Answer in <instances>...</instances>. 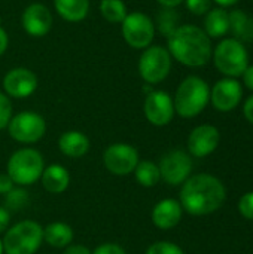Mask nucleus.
I'll list each match as a JSON object with an SVG mask.
<instances>
[{
	"instance_id": "f257e3e1",
	"label": "nucleus",
	"mask_w": 253,
	"mask_h": 254,
	"mask_svg": "<svg viewBox=\"0 0 253 254\" xmlns=\"http://www.w3.org/2000/svg\"><path fill=\"white\" fill-rule=\"evenodd\" d=\"M227 198L224 183L210 174L189 177L180 190V205L192 216H206L222 207Z\"/></svg>"
},
{
	"instance_id": "f03ea898",
	"label": "nucleus",
	"mask_w": 253,
	"mask_h": 254,
	"mask_svg": "<svg viewBox=\"0 0 253 254\" xmlns=\"http://www.w3.org/2000/svg\"><path fill=\"white\" fill-rule=\"evenodd\" d=\"M167 49L171 57L188 67H201L209 63L213 51L210 37L197 25H180L167 36Z\"/></svg>"
},
{
	"instance_id": "7ed1b4c3",
	"label": "nucleus",
	"mask_w": 253,
	"mask_h": 254,
	"mask_svg": "<svg viewBox=\"0 0 253 254\" xmlns=\"http://www.w3.org/2000/svg\"><path fill=\"white\" fill-rule=\"evenodd\" d=\"M210 101V88L198 76H188L177 88L173 100L174 110L182 118H194L200 115Z\"/></svg>"
},
{
	"instance_id": "20e7f679",
	"label": "nucleus",
	"mask_w": 253,
	"mask_h": 254,
	"mask_svg": "<svg viewBox=\"0 0 253 254\" xmlns=\"http://www.w3.org/2000/svg\"><path fill=\"white\" fill-rule=\"evenodd\" d=\"M42 241L43 228L33 220H24L6 231L3 252L6 254H34Z\"/></svg>"
},
{
	"instance_id": "39448f33",
	"label": "nucleus",
	"mask_w": 253,
	"mask_h": 254,
	"mask_svg": "<svg viewBox=\"0 0 253 254\" xmlns=\"http://www.w3.org/2000/svg\"><path fill=\"white\" fill-rule=\"evenodd\" d=\"M213 61L216 68L228 76V77H239L245 73L249 65V55L246 46L234 39L228 37L218 43L213 52Z\"/></svg>"
},
{
	"instance_id": "423d86ee",
	"label": "nucleus",
	"mask_w": 253,
	"mask_h": 254,
	"mask_svg": "<svg viewBox=\"0 0 253 254\" xmlns=\"http://www.w3.org/2000/svg\"><path fill=\"white\" fill-rule=\"evenodd\" d=\"M43 170V156L34 149H19L7 162V176L19 186H30L37 182Z\"/></svg>"
},
{
	"instance_id": "0eeeda50",
	"label": "nucleus",
	"mask_w": 253,
	"mask_h": 254,
	"mask_svg": "<svg viewBox=\"0 0 253 254\" xmlns=\"http://www.w3.org/2000/svg\"><path fill=\"white\" fill-rule=\"evenodd\" d=\"M171 70V55L167 48L148 46L139 60V74L149 85L163 82Z\"/></svg>"
},
{
	"instance_id": "6e6552de",
	"label": "nucleus",
	"mask_w": 253,
	"mask_h": 254,
	"mask_svg": "<svg viewBox=\"0 0 253 254\" xmlns=\"http://www.w3.org/2000/svg\"><path fill=\"white\" fill-rule=\"evenodd\" d=\"M7 129H9V135L15 141L24 144H33L45 135L46 122L36 112H21L12 116Z\"/></svg>"
},
{
	"instance_id": "1a4fd4ad",
	"label": "nucleus",
	"mask_w": 253,
	"mask_h": 254,
	"mask_svg": "<svg viewBox=\"0 0 253 254\" xmlns=\"http://www.w3.org/2000/svg\"><path fill=\"white\" fill-rule=\"evenodd\" d=\"M121 24L122 36L131 48L146 49L151 46L155 36V25L148 15L142 12H133L128 13Z\"/></svg>"
},
{
	"instance_id": "9d476101",
	"label": "nucleus",
	"mask_w": 253,
	"mask_h": 254,
	"mask_svg": "<svg viewBox=\"0 0 253 254\" xmlns=\"http://www.w3.org/2000/svg\"><path fill=\"white\" fill-rule=\"evenodd\" d=\"M158 168L160 176L166 183L177 186L189 179L192 171V159L183 150H171L161 158Z\"/></svg>"
},
{
	"instance_id": "9b49d317",
	"label": "nucleus",
	"mask_w": 253,
	"mask_h": 254,
	"mask_svg": "<svg viewBox=\"0 0 253 254\" xmlns=\"http://www.w3.org/2000/svg\"><path fill=\"white\" fill-rule=\"evenodd\" d=\"M104 167L115 176H127L131 174L139 164V152L136 147L125 144V143H116L106 149L103 155Z\"/></svg>"
},
{
	"instance_id": "f8f14e48",
	"label": "nucleus",
	"mask_w": 253,
	"mask_h": 254,
	"mask_svg": "<svg viewBox=\"0 0 253 254\" xmlns=\"http://www.w3.org/2000/svg\"><path fill=\"white\" fill-rule=\"evenodd\" d=\"M143 112L146 119L155 127H164L171 122L174 116L173 98L164 91H152L146 95Z\"/></svg>"
},
{
	"instance_id": "ddd939ff",
	"label": "nucleus",
	"mask_w": 253,
	"mask_h": 254,
	"mask_svg": "<svg viewBox=\"0 0 253 254\" xmlns=\"http://www.w3.org/2000/svg\"><path fill=\"white\" fill-rule=\"evenodd\" d=\"M243 88L240 82L233 77L218 80L210 91V101L213 107L219 112H231L236 109L242 100Z\"/></svg>"
},
{
	"instance_id": "4468645a",
	"label": "nucleus",
	"mask_w": 253,
	"mask_h": 254,
	"mask_svg": "<svg viewBox=\"0 0 253 254\" xmlns=\"http://www.w3.org/2000/svg\"><path fill=\"white\" fill-rule=\"evenodd\" d=\"M221 141V134L216 127L204 124L192 129L188 138L189 153L195 158H204L213 153Z\"/></svg>"
},
{
	"instance_id": "2eb2a0df",
	"label": "nucleus",
	"mask_w": 253,
	"mask_h": 254,
	"mask_svg": "<svg viewBox=\"0 0 253 254\" xmlns=\"http://www.w3.org/2000/svg\"><path fill=\"white\" fill-rule=\"evenodd\" d=\"M37 76L24 67L10 70L3 80L4 91L13 98H27L37 89Z\"/></svg>"
},
{
	"instance_id": "dca6fc26",
	"label": "nucleus",
	"mask_w": 253,
	"mask_h": 254,
	"mask_svg": "<svg viewBox=\"0 0 253 254\" xmlns=\"http://www.w3.org/2000/svg\"><path fill=\"white\" fill-rule=\"evenodd\" d=\"M22 27L33 37H43L52 27V13L42 3H33L22 12Z\"/></svg>"
},
{
	"instance_id": "f3484780",
	"label": "nucleus",
	"mask_w": 253,
	"mask_h": 254,
	"mask_svg": "<svg viewBox=\"0 0 253 254\" xmlns=\"http://www.w3.org/2000/svg\"><path fill=\"white\" fill-rule=\"evenodd\" d=\"M183 208L176 199H163L152 210V223L160 229H171L182 220Z\"/></svg>"
},
{
	"instance_id": "a211bd4d",
	"label": "nucleus",
	"mask_w": 253,
	"mask_h": 254,
	"mask_svg": "<svg viewBox=\"0 0 253 254\" xmlns=\"http://www.w3.org/2000/svg\"><path fill=\"white\" fill-rule=\"evenodd\" d=\"M58 147L69 158H82L89 150V140L79 131H67L60 137Z\"/></svg>"
},
{
	"instance_id": "6ab92c4d",
	"label": "nucleus",
	"mask_w": 253,
	"mask_h": 254,
	"mask_svg": "<svg viewBox=\"0 0 253 254\" xmlns=\"http://www.w3.org/2000/svg\"><path fill=\"white\" fill-rule=\"evenodd\" d=\"M40 179H42V185H43L45 190H48L49 193H54V195L64 192L70 183L69 171L58 164H52V165L46 167L43 170Z\"/></svg>"
},
{
	"instance_id": "aec40b11",
	"label": "nucleus",
	"mask_w": 253,
	"mask_h": 254,
	"mask_svg": "<svg viewBox=\"0 0 253 254\" xmlns=\"http://www.w3.org/2000/svg\"><path fill=\"white\" fill-rule=\"evenodd\" d=\"M54 7L63 19L79 22L89 12V0H54Z\"/></svg>"
},
{
	"instance_id": "412c9836",
	"label": "nucleus",
	"mask_w": 253,
	"mask_h": 254,
	"mask_svg": "<svg viewBox=\"0 0 253 254\" xmlns=\"http://www.w3.org/2000/svg\"><path fill=\"white\" fill-rule=\"evenodd\" d=\"M204 31L209 37H222L230 31V16L224 9H212L206 13Z\"/></svg>"
},
{
	"instance_id": "4be33fe9",
	"label": "nucleus",
	"mask_w": 253,
	"mask_h": 254,
	"mask_svg": "<svg viewBox=\"0 0 253 254\" xmlns=\"http://www.w3.org/2000/svg\"><path fill=\"white\" fill-rule=\"evenodd\" d=\"M43 240L49 246L57 247V249L67 247L73 241V229L69 225L61 223V222L51 223L43 229Z\"/></svg>"
},
{
	"instance_id": "5701e85b",
	"label": "nucleus",
	"mask_w": 253,
	"mask_h": 254,
	"mask_svg": "<svg viewBox=\"0 0 253 254\" xmlns=\"http://www.w3.org/2000/svg\"><path fill=\"white\" fill-rule=\"evenodd\" d=\"M230 16V30L234 34V39L243 42L253 40V19L242 10H233Z\"/></svg>"
},
{
	"instance_id": "b1692460",
	"label": "nucleus",
	"mask_w": 253,
	"mask_h": 254,
	"mask_svg": "<svg viewBox=\"0 0 253 254\" xmlns=\"http://www.w3.org/2000/svg\"><path fill=\"white\" fill-rule=\"evenodd\" d=\"M134 174H136V180L139 182V185L145 188L155 186L161 179L158 165L151 161H139V164L134 168Z\"/></svg>"
},
{
	"instance_id": "393cba45",
	"label": "nucleus",
	"mask_w": 253,
	"mask_h": 254,
	"mask_svg": "<svg viewBox=\"0 0 253 254\" xmlns=\"http://www.w3.org/2000/svg\"><path fill=\"white\" fill-rule=\"evenodd\" d=\"M100 12L103 18L112 24H119L125 19L127 7L122 0H101L100 3Z\"/></svg>"
},
{
	"instance_id": "a878e982",
	"label": "nucleus",
	"mask_w": 253,
	"mask_h": 254,
	"mask_svg": "<svg viewBox=\"0 0 253 254\" xmlns=\"http://www.w3.org/2000/svg\"><path fill=\"white\" fill-rule=\"evenodd\" d=\"M179 19V15L173 10V9H164L160 15H158V28L163 34L169 36L171 31H174L177 28L176 22Z\"/></svg>"
},
{
	"instance_id": "bb28decb",
	"label": "nucleus",
	"mask_w": 253,
	"mask_h": 254,
	"mask_svg": "<svg viewBox=\"0 0 253 254\" xmlns=\"http://www.w3.org/2000/svg\"><path fill=\"white\" fill-rule=\"evenodd\" d=\"M28 202V193L27 190L21 188H13L7 195H6V207L9 210L18 211L21 210L25 204Z\"/></svg>"
},
{
	"instance_id": "cd10ccee",
	"label": "nucleus",
	"mask_w": 253,
	"mask_h": 254,
	"mask_svg": "<svg viewBox=\"0 0 253 254\" xmlns=\"http://www.w3.org/2000/svg\"><path fill=\"white\" fill-rule=\"evenodd\" d=\"M146 254H185L183 250L169 241H158L154 243L152 246H149V249L146 250Z\"/></svg>"
},
{
	"instance_id": "c85d7f7f",
	"label": "nucleus",
	"mask_w": 253,
	"mask_h": 254,
	"mask_svg": "<svg viewBox=\"0 0 253 254\" xmlns=\"http://www.w3.org/2000/svg\"><path fill=\"white\" fill-rule=\"evenodd\" d=\"M12 119V103L10 100L0 92V129L6 128Z\"/></svg>"
},
{
	"instance_id": "c756f323",
	"label": "nucleus",
	"mask_w": 253,
	"mask_h": 254,
	"mask_svg": "<svg viewBox=\"0 0 253 254\" xmlns=\"http://www.w3.org/2000/svg\"><path fill=\"white\" fill-rule=\"evenodd\" d=\"M239 211L245 219L253 220V192H248L240 198Z\"/></svg>"
},
{
	"instance_id": "7c9ffc66",
	"label": "nucleus",
	"mask_w": 253,
	"mask_h": 254,
	"mask_svg": "<svg viewBox=\"0 0 253 254\" xmlns=\"http://www.w3.org/2000/svg\"><path fill=\"white\" fill-rule=\"evenodd\" d=\"M186 7L194 15H206L210 10L212 0H185Z\"/></svg>"
},
{
	"instance_id": "2f4dec72",
	"label": "nucleus",
	"mask_w": 253,
	"mask_h": 254,
	"mask_svg": "<svg viewBox=\"0 0 253 254\" xmlns=\"http://www.w3.org/2000/svg\"><path fill=\"white\" fill-rule=\"evenodd\" d=\"M91 254H127L125 253V250L121 247V246H118V244H115V243H104V244H101V246H98L94 252Z\"/></svg>"
},
{
	"instance_id": "473e14b6",
	"label": "nucleus",
	"mask_w": 253,
	"mask_h": 254,
	"mask_svg": "<svg viewBox=\"0 0 253 254\" xmlns=\"http://www.w3.org/2000/svg\"><path fill=\"white\" fill-rule=\"evenodd\" d=\"M13 180L6 174H0V195H7L12 189H13Z\"/></svg>"
},
{
	"instance_id": "72a5a7b5",
	"label": "nucleus",
	"mask_w": 253,
	"mask_h": 254,
	"mask_svg": "<svg viewBox=\"0 0 253 254\" xmlns=\"http://www.w3.org/2000/svg\"><path fill=\"white\" fill-rule=\"evenodd\" d=\"M9 223H10V214H9L7 208L0 207V234L7 231Z\"/></svg>"
},
{
	"instance_id": "f704fd0d",
	"label": "nucleus",
	"mask_w": 253,
	"mask_h": 254,
	"mask_svg": "<svg viewBox=\"0 0 253 254\" xmlns=\"http://www.w3.org/2000/svg\"><path fill=\"white\" fill-rule=\"evenodd\" d=\"M63 254H91V252L85 246L73 244V246H67V249L64 250Z\"/></svg>"
},
{
	"instance_id": "c9c22d12",
	"label": "nucleus",
	"mask_w": 253,
	"mask_h": 254,
	"mask_svg": "<svg viewBox=\"0 0 253 254\" xmlns=\"http://www.w3.org/2000/svg\"><path fill=\"white\" fill-rule=\"evenodd\" d=\"M243 113H245V118L253 125V95H251L246 100V103L243 106Z\"/></svg>"
},
{
	"instance_id": "e433bc0d",
	"label": "nucleus",
	"mask_w": 253,
	"mask_h": 254,
	"mask_svg": "<svg viewBox=\"0 0 253 254\" xmlns=\"http://www.w3.org/2000/svg\"><path fill=\"white\" fill-rule=\"evenodd\" d=\"M242 76H243V83L246 85V88L253 91V65H248V68L245 70Z\"/></svg>"
},
{
	"instance_id": "4c0bfd02",
	"label": "nucleus",
	"mask_w": 253,
	"mask_h": 254,
	"mask_svg": "<svg viewBox=\"0 0 253 254\" xmlns=\"http://www.w3.org/2000/svg\"><path fill=\"white\" fill-rule=\"evenodd\" d=\"M7 45H9V37H7V33L4 28L0 27V55L4 54V51L7 49Z\"/></svg>"
},
{
	"instance_id": "58836bf2",
	"label": "nucleus",
	"mask_w": 253,
	"mask_h": 254,
	"mask_svg": "<svg viewBox=\"0 0 253 254\" xmlns=\"http://www.w3.org/2000/svg\"><path fill=\"white\" fill-rule=\"evenodd\" d=\"M161 6H164V7H167V9H173V7H176V6H179V4H182L185 0H157Z\"/></svg>"
},
{
	"instance_id": "ea45409f",
	"label": "nucleus",
	"mask_w": 253,
	"mask_h": 254,
	"mask_svg": "<svg viewBox=\"0 0 253 254\" xmlns=\"http://www.w3.org/2000/svg\"><path fill=\"white\" fill-rule=\"evenodd\" d=\"M218 4H221L222 7H228V6H233V4H236L239 0H215Z\"/></svg>"
},
{
	"instance_id": "a19ab883",
	"label": "nucleus",
	"mask_w": 253,
	"mask_h": 254,
	"mask_svg": "<svg viewBox=\"0 0 253 254\" xmlns=\"http://www.w3.org/2000/svg\"><path fill=\"white\" fill-rule=\"evenodd\" d=\"M3 253V241L0 240V254Z\"/></svg>"
},
{
	"instance_id": "79ce46f5",
	"label": "nucleus",
	"mask_w": 253,
	"mask_h": 254,
	"mask_svg": "<svg viewBox=\"0 0 253 254\" xmlns=\"http://www.w3.org/2000/svg\"><path fill=\"white\" fill-rule=\"evenodd\" d=\"M0 22H1V16H0ZM0 27H1V25H0Z\"/></svg>"
},
{
	"instance_id": "37998d69",
	"label": "nucleus",
	"mask_w": 253,
	"mask_h": 254,
	"mask_svg": "<svg viewBox=\"0 0 253 254\" xmlns=\"http://www.w3.org/2000/svg\"><path fill=\"white\" fill-rule=\"evenodd\" d=\"M252 1H253V0H252Z\"/></svg>"
}]
</instances>
